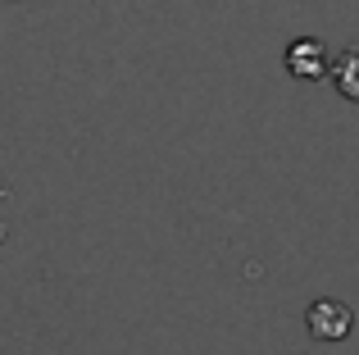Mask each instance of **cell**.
<instances>
[{"instance_id":"1","label":"cell","mask_w":359,"mask_h":355,"mask_svg":"<svg viewBox=\"0 0 359 355\" xmlns=\"http://www.w3.org/2000/svg\"><path fill=\"white\" fill-rule=\"evenodd\" d=\"M305 328L314 342H346L355 333V310L346 301H337V296H318L305 310Z\"/></svg>"},{"instance_id":"2","label":"cell","mask_w":359,"mask_h":355,"mask_svg":"<svg viewBox=\"0 0 359 355\" xmlns=\"http://www.w3.org/2000/svg\"><path fill=\"white\" fill-rule=\"evenodd\" d=\"M327 46L323 41H314V36H300V41H291L287 46V73L291 78H300V82H318V78H327Z\"/></svg>"},{"instance_id":"3","label":"cell","mask_w":359,"mask_h":355,"mask_svg":"<svg viewBox=\"0 0 359 355\" xmlns=\"http://www.w3.org/2000/svg\"><path fill=\"white\" fill-rule=\"evenodd\" d=\"M327 78L337 82V91H341L346 100H355L359 105V51H341L332 64H327Z\"/></svg>"}]
</instances>
